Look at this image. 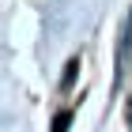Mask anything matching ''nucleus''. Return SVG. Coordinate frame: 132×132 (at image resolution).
<instances>
[{"mask_svg": "<svg viewBox=\"0 0 132 132\" xmlns=\"http://www.w3.org/2000/svg\"><path fill=\"white\" fill-rule=\"evenodd\" d=\"M76 68H79V61H68V72H64V87L76 79Z\"/></svg>", "mask_w": 132, "mask_h": 132, "instance_id": "f03ea898", "label": "nucleus"}, {"mask_svg": "<svg viewBox=\"0 0 132 132\" xmlns=\"http://www.w3.org/2000/svg\"><path fill=\"white\" fill-rule=\"evenodd\" d=\"M72 125V113H57V125H53V132H68Z\"/></svg>", "mask_w": 132, "mask_h": 132, "instance_id": "f257e3e1", "label": "nucleus"}]
</instances>
